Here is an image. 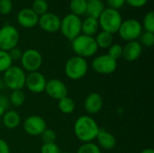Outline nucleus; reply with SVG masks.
<instances>
[{"instance_id":"nucleus-1","label":"nucleus","mask_w":154,"mask_h":153,"mask_svg":"<svg viewBox=\"0 0 154 153\" xmlns=\"http://www.w3.org/2000/svg\"><path fill=\"white\" fill-rule=\"evenodd\" d=\"M74 133L79 141L83 143L92 142L96 140L100 130L97 121L89 115H80L74 123Z\"/></svg>"},{"instance_id":"nucleus-2","label":"nucleus","mask_w":154,"mask_h":153,"mask_svg":"<svg viewBox=\"0 0 154 153\" xmlns=\"http://www.w3.org/2000/svg\"><path fill=\"white\" fill-rule=\"evenodd\" d=\"M71 47L77 56L84 59L93 57L98 50L95 37L79 34L73 41H71Z\"/></svg>"},{"instance_id":"nucleus-3","label":"nucleus","mask_w":154,"mask_h":153,"mask_svg":"<svg viewBox=\"0 0 154 153\" xmlns=\"http://www.w3.org/2000/svg\"><path fill=\"white\" fill-rule=\"evenodd\" d=\"M88 62L86 59L74 55L68 59L64 66V72L67 78L71 80L83 78L88 71Z\"/></svg>"},{"instance_id":"nucleus-4","label":"nucleus","mask_w":154,"mask_h":153,"mask_svg":"<svg viewBox=\"0 0 154 153\" xmlns=\"http://www.w3.org/2000/svg\"><path fill=\"white\" fill-rule=\"evenodd\" d=\"M97 20L99 28H101L102 31L107 32L111 34L116 33L118 32L121 23L124 21L119 11L108 7L104 9Z\"/></svg>"},{"instance_id":"nucleus-5","label":"nucleus","mask_w":154,"mask_h":153,"mask_svg":"<svg viewBox=\"0 0 154 153\" xmlns=\"http://www.w3.org/2000/svg\"><path fill=\"white\" fill-rule=\"evenodd\" d=\"M26 73L19 66H11L4 72L2 82L6 87L13 90H23L25 87Z\"/></svg>"},{"instance_id":"nucleus-6","label":"nucleus","mask_w":154,"mask_h":153,"mask_svg":"<svg viewBox=\"0 0 154 153\" xmlns=\"http://www.w3.org/2000/svg\"><path fill=\"white\" fill-rule=\"evenodd\" d=\"M82 19L73 14H66L60 22V32L62 35L69 41H73L81 34Z\"/></svg>"},{"instance_id":"nucleus-7","label":"nucleus","mask_w":154,"mask_h":153,"mask_svg":"<svg viewBox=\"0 0 154 153\" xmlns=\"http://www.w3.org/2000/svg\"><path fill=\"white\" fill-rule=\"evenodd\" d=\"M117 32L121 39L127 42L137 41L143 33V26L137 19L129 18L122 22Z\"/></svg>"},{"instance_id":"nucleus-8","label":"nucleus","mask_w":154,"mask_h":153,"mask_svg":"<svg viewBox=\"0 0 154 153\" xmlns=\"http://www.w3.org/2000/svg\"><path fill=\"white\" fill-rule=\"evenodd\" d=\"M20 62L21 68L28 73L39 71L42 65V56L38 50L28 49L23 51Z\"/></svg>"},{"instance_id":"nucleus-9","label":"nucleus","mask_w":154,"mask_h":153,"mask_svg":"<svg viewBox=\"0 0 154 153\" xmlns=\"http://www.w3.org/2000/svg\"><path fill=\"white\" fill-rule=\"evenodd\" d=\"M19 39V32L14 26L5 24L0 28V50L9 51L17 47Z\"/></svg>"},{"instance_id":"nucleus-10","label":"nucleus","mask_w":154,"mask_h":153,"mask_svg":"<svg viewBox=\"0 0 154 153\" xmlns=\"http://www.w3.org/2000/svg\"><path fill=\"white\" fill-rule=\"evenodd\" d=\"M92 69L101 75L113 74L117 69V60L110 57L107 53L97 56L91 62Z\"/></svg>"},{"instance_id":"nucleus-11","label":"nucleus","mask_w":154,"mask_h":153,"mask_svg":"<svg viewBox=\"0 0 154 153\" xmlns=\"http://www.w3.org/2000/svg\"><path fill=\"white\" fill-rule=\"evenodd\" d=\"M24 132L31 136H39L47 129L46 121L40 115H30L23 122Z\"/></svg>"},{"instance_id":"nucleus-12","label":"nucleus","mask_w":154,"mask_h":153,"mask_svg":"<svg viewBox=\"0 0 154 153\" xmlns=\"http://www.w3.org/2000/svg\"><path fill=\"white\" fill-rule=\"evenodd\" d=\"M44 92L51 98L59 101L60 99L68 96L69 90L63 81L58 78H51L47 80Z\"/></svg>"},{"instance_id":"nucleus-13","label":"nucleus","mask_w":154,"mask_h":153,"mask_svg":"<svg viewBox=\"0 0 154 153\" xmlns=\"http://www.w3.org/2000/svg\"><path fill=\"white\" fill-rule=\"evenodd\" d=\"M46 83V78L39 71L30 72L26 74L25 87L33 94H40L44 92Z\"/></svg>"},{"instance_id":"nucleus-14","label":"nucleus","mask_w":154,"mask_h":153,"mask_svg":"<svg viewBox=\"0 0 154 153\" xmlns=\"http://www.w3.org/2000/svg\"><path fill=\"white\" fill-rule=\"evenodd\" d=\"M60 22H61V19L59 17V15L53 13L47 12L46 14L39 16L38 24L43 31L53 33V32L60 31Z\"/></svg>"},{"instance_id":"nucleus-15","label":"nucleus","mask_w":154,"mask_h":153,"mask_svg":"<svg viewBox=\"0 0 154 153\" xmlns=\"http://www.w3.org/2000/svg\"><path fill=\"white\" fill-rule=\"evenodd\" d=\"M17 23L23 28H33L38 24L39 15H37L32 8L21 9L16 16Z\"/></svg>"},{"instance_id":"nucleus-16","label":"nucleus","mask_w":154,"mask_h":153,"mask_svg":"<svg viewBox=\"0 0 154 153\" xmlns=\"http://www.w3.org/2000/svg\"><path fill=\"white\" fill-rule=\"evenodd\" d=\"M104 106V99L99 93L93 92L87 96L84 101V108L89 115L99 113Z\"/></svg>"},{"instance_id":"nucleus-17","label":"nucleus","mask_w":154,"mask_h":153,"mask_svg":"<svg viewBox=\"0 0 154 153\" xmlns=\"http://www.w3.org/2000/svg\"><path fill=\"white\" fill-rule=\"evenodd\" d=\"M143 53V46L138 41H128L123 46V56L125 60L133 62L137 60Z\"/></svg>"},{"instance_id":"nucleus-18","label":"nucleus","mask_w":154,"mask_h":153,"mask_svg":"<svg viewBox=\"0 0 154 153\" xmlns=\"http://www.w3.org/2000/svg\"><path fill=\"white\" fill-rule=\"evenodd\" d=\"M96 140L97 142L98 147L103 150L109 151L114 149L116 145V138L115 135L105 129L100 128Z\"/></svg>"},{"instance_id":"nucleus-19","label":"nucleus","mask_w":154,"mask_h":153,"mask_svg":"<svg viewBox=\"0 0 154 153\" xmlns=\"http://www.w3.org/2000/svg\"><path fill=\"white\" fill-rule=\"evenodd\" d=\"M99 30L98 20L96 18L87 16L81 23V33L94 37Z\"/></svg>"},{"instance_id":"nucleus-20","label":"nucleus","mask_w":154,"mask_h":153,"mask_svg":"<svg viewBox=\"0 0 154 153\" xmlns=\"http://www.w3.org/2000/svg\"><path fill=\"white\" fill-rule=\"evenodd\" d=\"M3 124L7 129H15L21 124V116L14 110H7L2 116Z\"/></svg>"},{"instance_id":"nucleus-21","label":"nucleus","mask_w":154,"mask_h":153,"mask_svg":"<svg viewBox=\"0 0 154 153\" xmlns=\"http://www.w3.org/2000/svg\"><path fill=\"white\" fill-rule=\"evenodd\" d=\"M104 9L105 5L102 0H87V10L85 15L98 19Z\"/></svg>"},{"instance_id":"nucleus-22","label":"nucleus","mask_w":154,"mask_h":153,"mask_svg":"<svg viewBox=\"0 0 154 153\" xmlns=\"http://www.w3.org/2000/svg\"><path fill=\"white\" fill-rule=\"evenodd\" d=\"M97 36L95 37L96 42L97 44L98 48L101 49H108L114 41V37L113 34L105 32V31H101L99 32H97L96 34Z\"/></svg>"},{"instance_id":"nucleus-23","label":"nucleus","mask_w":154,"mask_h":153,"mask_svg":"<svg viewBox=\"0 0 154 153\" xmlns=\"http://www.w3.org/2000/svg\"><path fill=\"white\" fill-rule=\"evenodd\" d=\"M58 108L62 114L70 115L75 111L76 104L71 97L67 96L58 101Z\"/></svg>"},{"instance_id":"nucleus-24","label":"nucleus","mask_w":154,"mask_h":153,"mask_svg":"<svg viewBox=\"0 0 154 153\" xmlns=\"http://www.w3.org/2000/svg\"><path fill=\"white\" fill-rule=\"evenodd\" d=\"M70 14L77 16H82L86 14L87 10V0H70L69 2Z\"/></svg>"},{"instance_id":"nucleus-25","label":"nucleus","mask_w":154,"mask_h":153,"mask_svg":"<svg viewBox=\"0 0 154 153\" xmlns=\"http://www.w3.org/2000/svg\"><path fill=\"white\" fill-rule=\"evenodd\" d=\"M8 98L10 105L15 107H19L22 106L25 102V94L23 90H13Z\"/></svg>"},{"instance_id":"nucleus-26","label":"nucleus","mask_w":154,"mask_h":153,"mask_svg":"<svg viewBox=\"0 0 154 153\" xmlns=\"http://www.w3.org/2000/svg\"><path fill=\"white\" fill-rule=\"evenodd\" d=\"M33 12L41 16L44 14H46L49 10V5H48V2L46 0H34L32 2V7H31Z\"/></svg>"},{"instance_id":"nucleus-27","label":"nucleus","mask_w":154,"mask_h":153,"mask_svg":"<svg viewBox=\"0 0 154 153\" xmlns=\"http://www.w3.org/2000/svg\"><path fill=\"white\" fill-rule=\"evenodd\" d=\"M11 66H13V60L8 51L0 50V73H4Z\"/></svg>"},{"instance_id":"nucleus-28","label":"nucleus","mask_w":154,"mask_h":153,"mask_svg":"<svg viewBox=\"0 0 154 153\" xmlns=\"http://www.w3.org/2000/svg\"><path fill=\"white\" fill-rule=\"evenodd\" d=\"M143 30L144 32H154V13L153 11L148 12L143 20Z\"/></svg>"},{"instance_id":"nucleus-29","label":"nucleus","mask_w":154,"mask_h":153,"mask_svg":"<svg viewBox=\"0 0 154 153\" xmlns=\"http://www.w3.org/2000/svg\"><path fill=\"white\" fill-rule=\"evenodd\" d=\"M77 153H102V151L101 149L98 147V145L92 142L83 143L79 148Z\"/></svg>"},{"instance_id":"nucleus-30","label":"nucleus","mask_w":154,"mask_h":153,"mask_svg":"<svg viewBox=\"0 0 154 153\" xmlns=\"http://www.w3.org/2000/svg\"><path fill=\"white\" fill-rule=\"evenodd\" d=\"M107 54L113 59H115L116 60H118L123 56V46L118 43H113L108 48Z\"/></svg>"},{"instance_id":"nucleus-31","label":"nucleus","mask_w":154,"mask_h":153,"mask_svg":"<svg viewBox=\"0 0 154 153\" xmlns=\"http://www.w3.org/2000/svg\"><path fill=\"white\" fill-rule=\"evenodd\" d=\"M142 46L151 48L154 45V32H144L140 36V41Z\"/></svg>"},{"instance_id":"nucleus-32","label":"nucleus","mask_w":154,"mask_h":153,"mask_svg":"<svg viewBox=\"0 0 154 153\" xmlns=\"http://www.w3.org/2000/svg\"><path fill=\"white\" fill-rule=\"evenodd\" d=\"M41 136H42V141L43 143L56 142V140H57V134H56L55 131H53L52 129H49V128H47L45 131H43V133L41 134Z\"/></svg>"},{"instance_id":"nucleus-33","label":"nucleus","mask_w":154,"mask_h":153,"mask_svg":"<svg viewBox=\"0 0 154 153\" xmlns=\"http://www.w3.org/2000/svg\"><path fill=\"white\" fill-rule=\"evenodd\" d=\"M13 10L12 0H0V14L7 15Z\"/></svg>"},{"instance_id":"nucleus-34","label":"nucleus","mask_w":154,"mask_h":153,"mask_svg":"<svg viewBox=\"0 0 154 153\" xmlns=\"http://www.w3.org/2000/svg\"><path fill=\"white\" fill-rule=\"evenodd\" d=\"M41 153H60V150L56 142L43 143L41 148Z\"/></svg>"},{"instance_id":"nucleus-35","label":"nucleus","mask_w":154,"mask_h":153,"mask_svg":"<svg viewBox=\"0 0 154 153\" xmlns=\"http://www.w3.org/2000/svg\"><path fill=\"white\" fill-rule=\"evenodd\" d=\"M106 5L108 8L119 11L125 5V0H106Z\"/></svg>"},{"instance_id":"nucleus-36","label":"nucleus","mask_w":154,"mask_h":153,"mask_svg":"<svg viewBox=\"0 0 154 153\" xmlns=\"http://www.w3.org/2000/svg\"><path fill=\"white\" fill-rule=\"evenodd\" d=\"M8 53H9L10 58L12 59V60L14 62V61H16V60H20V59L22 57V54H23V51L19 48L15 47V48H13L12 50H10L8 51Z\"/></svg>"},{"instance_id":"nucleus-37","label":"nucleus","mask_w":154,"mask_h":153,"mask_svg":"<svg viewBox=\"0 0 154 153\" xmlns=\"http://www.w3.org/2000/svg\"><path fill=\"white\" fill-rule=\"evenodd\" d=\"M149 0H125V3L128 4L130 6L134 8H141L143 7Z\"/></svg>"},{"instance_id":"nucleus-38","label":"nucleus","mask_w":154,"mask_h":153,"mask_svg":"<svg viewBox=\"0 0 154 153\" xmlns=\"http://www.w3.org/2000/svg\"><path fill=\"white\" fill-rule=\"evenodd\" d=\"M0 153H10V147L8 143L0 138Z\"/></svg>"},{"instance_id":"nucleus-39","label":"nucleus","mask_w":154,"mask_h":153,"mask_svg":"<svg viewBox=\"0 0 154 153\" xmlns=\"http://www.w3.org/2000/svg\"><path fill=\"white\" fill-rule=\"evenodd\" d=\"M0 106L7 111L8 110V107L10 106L9 98L7 96H5L0 95Z\"/></svg>"},{"instance_id":"nucleus-40","label":"nucleus","mask_w":154,"mask_h":153,"mask_svg":"<svg viewBox=\"0 0 154 153\" xmlns=\"http://www.w3.org/2000/svg\"><path fill=\"white\" fill-rule=\"evenodd\" d=\"M141 153H154V150L152 148H147V149H144L143 151H142Z\"/></svg>"},{"instance_id":"nucleus-41","label":"nucleus","mask_w":154,"mask_h":153,"mask_svg":"<svg viewBox=\"0 0 154 153\" xmlns=\"http://www.w3.org/2000/svg\"><path fill=\"white\" fill-rule=\"evenodd\" d=\"M6 110L5 109V108H3L1 106H0V117H2L3 116V115L5 114V112Z\"/></svg>"},{"instance_id":"nucleus-42","label":"nucleus","mask_w":154,"mask_h":153,"mask_svg":"<svg viewBox=\"0 0 154 153\" xmlns=\"http://www.w3.org/2000/svg\"><path fill=\"white\" fill-rule=\"evenodd\" d=\"M2 87H3V82H2V79L0 78V92L2 90Z\"/></svg>"},{"instance_id":"nucleus-43","label":"nucleus","mask_w":154,"mask_h":153,"mask_svg":"<svg viewBox=\"0 0 154 153\" xmlns=\"http://www.w3.org/2000/svg\"><path fill=\"white\" fill-rule=\"evenodd\" d=\"M60 153H71V152H67V151H65V152H60Z\"/></svg>"}]
</instances>
